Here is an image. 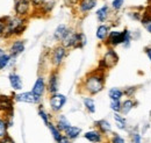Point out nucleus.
<instances>
[{"label":"nucleus","instance_id":"nucleus-1","mask_svg":"<svg viewBox=\"0 0 151 143\" xmlns=\"http://www.w3.org/2000/svg\"><path fill=\"white\" fill-rule=\"evenodd\" d=\"M84 87L85 91L94 95L101 92L105 87V73L102 70H96V71L91 72L84 80Z\"/></svg>","mask_w":151,"mask_h":143},{"label":"nucleus","instance_id":"nucleus-2","mask_svg":"<svg viewBox=\"0 0 151 143\" xmlns=\"http://www.w3.org/2000/svg\"><path fill=\"white\" fill-rule=\"evenodd\" d=\"M62 43L65 48H83L86 44V37L81 33H76L70 29Z\"/></svg>","mask_w":151,"mask_h":143},{"label":"nucleus","instance_id":"nucleus-3","mask_svg":"<svg viewBox=\"0 0 151 143\" xmlns=\"http://www.w3.org/2000/svg\"><path fill=\"white\" fill-rule=\"evenodd\" d=\"M24 21L21 18H7L6 20V26L4 29L5 36L19 35L24 30Z\"/></svg>","mask_w":151,"mask_h":143},{"label":"nucleus","instance_id":"nucleus-4","mask_svg":"<svg viewBox=\"0 0 151 143\" xmlns=\"http://www.w3.org/2000/svg\"><path fill=\"white\" fill-rule=\"evenodd\" d=\"M119 62V55L116 54V51L113 48H108L107 51L105 53L102 59L100 61V70H107V69H112L114 68Z\"/></svg>","mask_w":151,"mask_h":143},{"label":"nucleus","instance_id":"nucleus-5","mask_svg":"<svg viewBox=\"0 0 151 143\" xmlns=\"http://www.w3.org/2000/svg\"><path fill=\"white\" fill-rule=\"evenodd\" d=\"M49 104H50V108L52 112H59L62 108L64 107V105L66 104V97L64 94L60 93H55L51 94L50 99H49Z\"/></svg>","mask_w":151,"mask_h":143},{"label":"nucleus","instance_id":"nucleus-6","mask_svg":"<svg viewBox=\"0 0 151 143\" xmlns=\"http://www.w3.org/2000/svg\"><path fill=\"white\" fill-rule=\"evenodd\" d=\"M66 56V48L63 46H58L54 49L52 56H51V62L55 66H59L62 64V62L64 61Z\"/></svg>","mask_w":151,"mask_h":143},{"label":"nucleus","instance_id":"nucleus-7","mask_svg":"<svg viewBox=\"0 0 151 143\" xmlns=\"http://www.w3.org/2000/svg\"><path fill=\"white\" fill-rule=\"evenodd\" d=\"M0 110L7 113L8 116H13V99L8 95H0Z\"/></svg>","mask_w":151,"mask_h":143},{"label":"nucleus","instance_id":"nucleus-8","mask_svg":"<svg viewBox=\"0 0 151 143\" xmlns=\"http://www.w3.org/2000/svg\"><path fill=\"white\" fill-rule=\"evenodd\" d=\"M106 43L111 47H117L123 43V32L112 30L109 32V35L106 40Z\"/></svg>","mask_w":151,"mask_h":143},{"label":"nucleus","instance_id":"nucleus-9","mask_svg":"<svg viewBox=\"0 0 151 143\" xmlns=\"http://www.w3.org/2000/svg\"><path fill=\"white\" fill-rule=\"evenodd\" d=\"M14 98H15L17 101L27 103V104H38L41 101V99H38L37 97H35V94L32 91L30 92H23V93L17 94Z\"/></svg>","mask_w":151,"mask_h":143},{"label":"nucleus","instance_id":"nucleus-10","mask_svg":"<svg viewBox=\"0 0 151 143\" xmlns=\"http://www.w3.org/2000/svg\"><path fill=\"white\" fill-rule=\"evenodd\" d=\"M104 134L101 131H99L98 129H93V130H90V131H86L84 134V137L90 141L91 143H102L104 142Z\"/></svg>","mask_w":151,"mask_h":143},{"label":"nucleus","instance_id":"nucleus-11","mask_svg":"<svg viewBox=\"0 0 151 143\" xmlns=\"http://www.w3.org/2000/svg\"><path fill=\"white\" fill-rule=\"evenodd\" d=\"M30 8V0H17L15 4V12L20 17H24L28 14Z\"/></svg>","mask_w":151,"mask_h":143},{"label":"nucleus","instance_id":"nucleus-12","mask_svg":"<svg viewBox=\"0 0 151 143\" xmlns=\"http://www.w3.org/2000/svg\"><path fill=\"white\" fill-rule=\"evenodd\" d=\"M58 86H59V79H58V73L57 71H54L50 73L49 76V82H48V91L50 94H55L58 91Z\"/></svg>","mask_w":151,"mask_h":143},{"label":"nucleus","instance_id":"nucleus-13","mask_svg":"<svg viewBox=\"0 0 151 143\" xmlns=\"http://www.w3.org/2000/svg\"><path fill=\"white\" fill-rule=\"evenodd\" d=\"M45 87H47V86H45V82H44V78L40 76L37 79H36V82H35L34 86H33V90H32V92L35 94V97H37L38 99H41V98H42V95L44 94Z\"/></svg>","mask_w":151,"mask_h":143},{"label":"nucleus","instance_id":"nucleus-14","mask_svg":"<svg viewBox=\"0 0 151 143\" xmlns=\"http://www.w3.org/2000/svg\"><path fill=\"white\" fill-rule=\"evenodd\" d=\"M95 126L98 128L99 131H101L104 135H112V125L109 124V121L107 120H99L95 122Z\"/></svg>","mask_w":151,"mask_h":143},{"label":"nucleus","instance_id":"nucleus-15","mask_svg":"<svg viewBox=\"0 0 151 143\" xmlns=\"http://www.w3.org/2000/svg\"><path fill=\"white\" fill-rule=\"evenodd\" d=\"M136 105H137V103H136L132 98H127L124 101H122L121 114H122L123 116H124V115H127V114H129V113H130V110L136 107Z\"/></svg>","mask_w":151,"mask_h":143},{"label":"nucleus","instance_id":"nucleus-16","mask_svg":"<svg viewBox=\"0 0 151 143\" xmlns=\"http://www.w3.org/2000/svg\"><path fill=\"white\" fill-rule=\"evenodd\" d=\"M24 50V42L22 40H18V41H14L9 48V51H11V56L15 57L20 55L22 51Z\"/></svg>","mask_w":151,"mask_h":143},{"label":"nucleus","instance_id":"nucleus-17","mask_svg":"<svg viewBox=\"0 0 151 143\" xmlns=\"http://www.w3.org/2000/svg\"><path fill=\"white\" fill-rule=\"evenodd\" d=\"M95 6H96V0H80L79 2V8L80 12L83 13H87L92 11Z\"/></svg>","mask_w":151,"mask_h":143},{"label":"nucleus","instance_id":"nucleus-18","mask_svg":"<svg viewBox=\"0 0 151 143\" xmlns=\"http://www.w3.org/2000/svg\"><path fill=\"white\" fill-rule=\"evenodd\" d=\"M80 134H81V129L79 127H76V126H70L64 131V136H66L69 140H76Z\"/></svg>","mask_w":151,"mask_h":143},{"label":"nucleus","instance_id":"nucleus-19","mask_svg":"<svg viewBox=\"0 0 151 143\" xmlns=\"http://www.w3.org/2000/svg\"><path fill=\"white\" fill-rule=\"evenodd\" d=\"M69 30H70V29H69L65 25H59V26L56 28L55 33H54V37L56 38L57 41H63L64 37L68 35Z\"/></svg>","mask_w":151,"mask_h":143},{"label":"nucleus","instance_id":"nucleus-20","mask_svg":"<svg viewBox=\"0 0 151 143\" xmlns=\"http://www.w3.org/2000/svg\"><path fill=\"white\" fill-rule=\"evenodd\" d=\"M114 120H115L117 129H120V130L127 129V120L121 113H114Z\"/></svg>","mask_w":151,"mask_h":143},{"label":"nucleus","instance_id":"nucleus-21","mask_svg":"<svg viewBox=\"0 0 151 143\" xmlns=\"http://www.w3.org/2000/svg\"><path fill=\"white\" fill-rule=\"evenodd\" d=\"M108 35H109V27L106 25H100L96 29V37L100 41H105L107 40Z\"/></svg>","mask_w":151,"mask_h":143},{"label":"nucleus","instance_id":"nucleus-22","mask_svg":"<svg viewBox=\"0 0 151 143\" xmlns=\"http://www.w3.org/2000/svg\"><path fill=\"white\" fill-rule=\"evenodd\" d=\"M9 83L11 86L14 90H21L22 89V80L21 77L17 73H11L9 74Z\"/></svg>","mask_w":151,"mask_h":143},{"label":"nucleus","instance_id":"nucleus-23","mask_svg":"<svg viewBox=\"0 0 151 143\" xmlns=\"http://www.w3.org/2000/svg\"><path fill=\"white\" fill-rule=\"evenodd\" d=\"M56 126H57V128H58L62 133H64V131H65V130L71 126V124L69 122V120H68L64 115H59V116L57 118Z\"/></svg>","mask_w":151,"mask_h":143},{"label":"nucleus","instance_id":"nucleus-24","mask_svg":"<svg viewBox=\"0 0 151 143\" xmlns=\"http://www.w3.org/2000/svg\"><path fill=\"white\" fill-rule=\"evenodd\" d=\"M48 128H49V130H50V133H51V135H52V139L55 140V142L58 143L60 140H62V137L64 136L63 134H62V131L57 128L56 125H54L52 122H50V125L48 126Z\"/></svg>","mask_w":151,"mask_h":143},{"label":"nucleus","instance_id":"nucleus-25","mask_svg":"<svg viewBox=\"0 0 151 143\" xmlns=\"http://www.w3.org/2000/svg\"><path fill=\"white\" fill-rule=\"evenodd\" d=\"M108 97L111 100H121L122 97H124L123 90L119 89V87H112L108 91Z\"/></svg>","mask_w":151,"mask_h":143},{"label":"nucleus","instance_id":"nucleus-26","mask_svg":"<svg viewBox=\"0 0 151 143\" xmlns=\"http://www.w3.org/2000/svg\"><path fill=\"white\" fill-rule=\"evenodd\" d=\"M108 14H109V8L107 5H104L101 8L96 11V18L100 22H105L106 19L108 18Z\"/></svg>","mask_w":151,"mask_h":143},{"label":"nucleus","instance_id":"nucleus-27","mask_svg":"<svg viewBox=\"0 0 151 143\" xmlns=\"http://www.w3.org/2000/svg\"><path fill=\"white\" fill-rule=\"evenodd\" d=\"M141 22H142L143 27L151 34V13H144Z\"/></svg>","mask_w":151,"mask_h":143},{"label":"nucleus","instance_id":"nucleus-28","mask_svg":"<svg viewBox=\"0 0 151 143\" xmlns=\"http://www.w3.org/2000/svg\"><path fill=\"white\" fill-rule=\"evenodd\" d=\"M84 106L90 113L95 112V103L92 98H84Z\"/></svg>","mask_w":151,"mask_h":143},{"label":"nucleus","instance_id":"nucleus-29","mask_svg":"<svg viewBox=\"0 0 151 143\" xmlns=\"http://www.w3.org/2000/svg\"><path fill=\"white\" fill-rule=\"evenodd\" d=\"M122 32H123V43H122V46L124 48H129L130 43H132V34L128 29H124Z\"/></svg>","mask_w":151,"mask_h":143},{"label":"nucleus","instance_id":"nucleus-30","mask_svg":"<svg viewBox=\"0 0 151 143\" xmlns=\"http://www.w3.org/2000/svg\"><path fill=\"white\" fill-rule=\"evenodd\" d=\"M38 115L41 116V119L43 120L44 125L47 126V127L50 125V116H49V114L44 110V108H42V107L38 108Z\"/></svg>","mask_w":151,"mask_h":143},{"label":"nucleus","instance_id":"nucleus-31","mask_svg":"<svg viewBox=\"0 0 151 143\" xmlns=\"http://www.w3.org/2000/svg\"><path fill=\"white\" fill-rule=\"evenodd\" d=\"M122 101L121 100H111V109L114 113H121Z\"/></svg>","mask_w":151,"mask_h":143},{"label":"nucleus","instance_id":"nucleus-32","mask_svg":"<svg viewBox=\"0 0 151 143\" xmlns=\"http://www.w3.org/2000/svg\"><path fill=\"white\" fill-rule=\"evenodd\" d=\"M109 143H126V140H124V137H122L120 134H112V136H111V139H109Z\"/></svg>","mask_w":151,"mask_h":143},{"label":"nucleus","instance_id":"nucleus-33","mask_svg":"<svg viewBox=\"0 0 151 143\" xmlns=\"http://www.w3.org/2000/svg\"><path fill=\"white\" fill-rule=\"evenodd\" d=\"M130 139L132 143H142V136L137 130H134L130 133Z\"/></svg>","mask_w":151,"mask_h":143},{"label":"nucleus","instance_id":"nucleus-34","mask_svg":"<svg viewBox=\"0 0 151 143\" xmlns=\"http://www.w3.org/2000/svg\"><path fill=\"white\" fill-rule=\"evenodd\" d=\"M7 122L5 120L0 119V137H5L7 136Z\"/></svg>","mask_w":151,"mask_h":143},{"label":"nucleus","instance_id":"nucleus-35","mask_svg":"<svg viewBox=\"0 0 151 143\" xmlns=\"http://www.w3.org/2000/svg\"><path fill=\"white\" fill-rule=\"evenodd\" d=\"M136 91H137V86H129V87H126V89L123 90V93H124L126 97L132 98L134 94L136 93Z\"/></svg>","mask_w":151,"mask_h":143},{"label":"nucleus","instance_id":"nucleus-36","mask_svg":"<svg viewBox=\"0 0 151 143\" xmlns=\"http://www.w3.org/2000/svg\"><path fill=\"white\" fill-rule=\"evenodd\" d=\"M123 4H124V0H113L112 1V7L115 11H120L122 8Z\"/></svg>","mask_w":151,"mask_h":143},{"label":"nucleus","instance_id":"nucleus-37","mask_svg":"<svg viewBox=\"0 0 151 143\" xmlns=\"http://www.w3.org/2000/svg\"><path fill=\"white\" fill-rule=\"evenodd\" d=\"M9 59H11V56H8V55H4V56L0 58V70L4 69V68L8 64Z\"/></svg>","mask_w":151,"mask_h":143},{"label":"nucleus","instance_id":"nucleus-38","mask_svg":"<svg viewBox=\"0 0 151 143\" xmlns=\"http://www.w3.org/2000/svg\"><path fill=\"white\" fill-rule=\"evenodd\" d=\"M6 20H7V18L0 19V34H1V33H4L5 26H6Z\"/></svg>","mask_w":151,"mask_h":143},{"label":"nucleus","instance_id":"nucleus-39","mask_svg":"<svg viewBox=\"0 0 151 143\" xmlns=\"http://www.w3.org/2000/svg\"><path fill=\"white\" fill-rule=\"evenodd\" d=\"M45 0H32V4L34 6H43Z\"/></svg>","mask_w":151,"mask_h":143},{"label":"nucleus","instance_id":"nucleus-40","mask_svg":"<svg viewBox=\"0 0 151 143\" xmlns=\"http://www.w3.org/2000/svg\"><path fill=\"white\" fill-rule=\"evenodd\" d=\"M129 15H132V18L134 20H142V17L139 15V13H137V12H134V14L132 13H129Z\"/></svg>","mask_w":151,"mask_h":143},{"label":"nucleus","instance_id":"nucleus-41","mask_svg":"<svg viewBox=\"0 0 151 143\" xmlns=\"http://www.w3.org/2000/svg\"><path fill=\"white\" fill-rule=\"evenodd\" d=\"M0 143H14V141H13L9 136H5V137L0 141Z\"/></svg>","mask_w":151,"mask_h":143},{"label":"nucleus","instance_id":"nucleus-42","mask_svg":"<svg viewBox=\"0 0 151 143\" xmlns=\"http://www.w3.org/2000/svg\"><path fill=\"white\" fill-rule=\"evenodd\" d=\"M144 51H145V54H147V56H148V58L150 59V62H151V47H147V48L144 49Z\"/></svg>","mask_w":151,"mask_h":143},{"label":"nucleus","instance_id":"nucleus-43","mask_svg":"<svg viewBox=\"0 0 151 143\" xmlns=\"http://www.w3.org/2000/svg\"><path fill=\"white\" fill-rule=\"evenodd\" d=\"M58 143H71V140H69L66 136H63V137H62V140H60Z\"/></svg>","mask_w":151,"mask_h":143},{"label":"nucleus","instance_id":"nucleus-44","mask_svg":"<svg viewBox=\"0 0 151 143\" xmlns=\"http://www.w3.org/2000/svg\"><path fill=\"white\" fill-rule=\"evenodd\" d=\"M4 55H6V54L4 53V50H2V49H0V58H1V57H2Z\"/></svg>","mask_w":151,"mask_h":143}]
</instances>
